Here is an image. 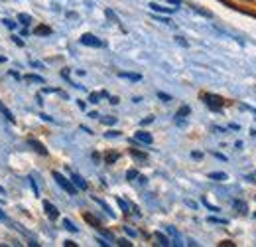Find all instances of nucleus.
Here are the masks:
<instances>
[{"instance_id":"obj_30","label":"nucleus","mask_w":256,"mask_h":247,"mask_svg":"<svg viewBox=\"0 0 256 247\" xmlns=\"http://www.w3.org/2000/svg\"><path fill=\"white\" fill-rule=\"evenodd\" d=\"M152 121H154V117H148V119H144V121H142V125H150Z\"/></svg>"},{"instance_id":"obj_10","label":"nucleus","mask_w":256,"mask_h":247,"mask_svg":"<svg viewBox=\"0 0 256 247\" xmlns=\"http://www.w3.org/2000/svg\"><path fill=\"white\" fill-rule=\"evenodd\" d=\"M154 238L158 240V246H164V247L171 246V242H170V240H168L164 234H160V232H156V234H154Z\"/></svg>"},{"instance_id":"obj_26","label":"nucleus","mask_w":256,"mask_h":247,"mask_svg":"<svg viewBox=\"0 0 256 247\" xmlns=\"http://www.w3.org/2000/svg\"><path fill=\"white\" fill-rule=\"evenodd\" d=\"M85 220H87V222H89V224H93V226H95V228H99V222H97V220H95V218H91V216H85Z\"/></svg>"},{"instance_id":"obj_3","label":"nucleus","mask_w":256,"mask_h":247,"mask_svg":"<svg viewBox=\"0 0 256 247\" xmlns=\"http://www.w3.org/2000/svg\"><path fill=\"white\" fill-rule=\"evenodd\" d=\"M81 44L83 46H91V48H101L103 46V42L97 36H93V34H83L81 36Z\"/></svg>"},{"instance_id":"obj_1","label":"nucleus","mask_w":256,"mask_h":247,"mask_svg":"<svg viewBox=\"0 0 256 247\" xmlns=\"http://www.w3.org/2000/svg\"><path fill=\"white\" fill-rule=\"evenodd\" d=\"M53 178H55V182H57V184H59V186H61V188H63L67 194H71V196H75V194H77V188H75V184H73L71 180H67V178L61 174V172H53Z\"/></svg>"},{"instance_id":"obj_17","label":"nucleus","mask_w":256,"mask_h":247,"mask_svg":"<svg viewBox=\"0 0 256 247\" xmlns=\"http://www.w3.org/2000/svg\"><path fill=\"white\" fill-rule=\"evenodd\" d=\"M63 228H65V230H69L71 234H77V228H75V224H73L71 220H63Z\"/></svg>"},{"instance_id":"obj_31","label":"nucleus","mask_w":256,"mask_h":247,"mask_svg":"<svg viewBox=\"0 0 256 247\" xmlns=\"http://www.w3.org/2000/svg\"><path fill=\"white\" fill-rule=\"evenodd\" d=\"M107 137H121V133H117V131H111V133H107Z\"/></svg>"},{"instance_id":"obj_6","label":"nucleus","mask_w":256,"mask_h":247,"mask_svg":"<svg viewBox=\"0 0 256 247\" xmlns=\"http://www.w3.org/2000/svg\"><path fill=\"white\" fill-rule=\"evenodd\" d=\"M43 210H45L47 218H51V220H57L59 212H57V208H55V206H53L51 202H43Z\"/></svg>"},{"instance_id":"obj_22","label":"nucleus","mask_w":256,"mask_h":247,"mask_svg":"<svg viewBox=\"0 0 256 247\" xmlns=\"http://www.w3.org/2000/svg\"><path fill=\"white\" fill-rule=\"evenodd\" d=\"M99 99H101V93H91L89 95V101L95 105V103H99Z\"/></svg>"},{"instance_id":"obj_4","label":"nucleus","mask_w":256,"mask_h":247,"mask_svg":"<svg viewBox=\"0 0 256 247\" xmlns=\"http://www.w3.org/2000/svg\"><path fill=\"white\" fill-rule=\"evenodd\" d=\"M134 139H136L138 143H144V145H152V143H154V137H152L150 133H144V131H138V133L134 135Z\"/></svg>"},{"instance_id":"obj_27","label":"nucleus","mask_w":256,"mask_h":247,"mask_svg":"<svg viewBox=\"0 0 256 247\" xmlns=\"http://www.w3.org/2000/svg\"><path fill=\"white\" fill-rule=\"evenodd\" d=\"M119 246L121 247H132V244L128 240H119Z\"/></svg>"},{"instance_id":"obj_19","label":"nucleus","mask_w":256,"mask_h":247,"mask_svg":"<svg viewBox=\"0 0 256 247\" xmlns=\"http://www.w3.org/2000/svg\"><path fill=\"white\" fill-rule=\"evenodd\" d=\"M130 154H132V156H134V158H136V160H142V162H144V160H146V158H148V156H146V154H144V152H138V150H134V148H132V150H130Z\"/></svg>"},{"instance_id":"obj_29","label":"nucleus","mask_w":256,"mask_h":247,"mask_svg":"<svg viewBox=\"0 0 256 247\" xmlns=\"http://www.w3.org/2000/svg\"><path fill=\"white\" fill-rule=\"evenodd\" d=\"M12 38H14V42H16V44H18V46H24V42H22V40H20V38H18V36H12Z\"/></svg>"},{"instance_id":"obj_14","label":"nucleus","mask_w":256,"mask_h":247,"mask_svg":"<svg viewBox=\"0 0 256 247\" xmlns=\"http://www.w3.org/2000/svg\"><path fill=\"white\" fill-rule=\"evenodd\" d=\"M209 178L211 180H217V182H223V180H227V174L225 172H211Z\"/></svg>"},{"instance_id":"obj_21","label":"nucleus","mask_w":256,"mask_h":247,"mask_svg":"<svg viewBox=\"0 0 256 247\" xmlns=\"http://www.w3.org/2000/svg\"><path fill=\"white\" fill-rule=\"evenodd\" d=\"M0 113H2V115H4V117H6L8 121H14V117H12V113H10V111H8V109H6V107H4L2 103H0Z\"/></svg>"},{"instance_id":"obj_15","label":"nucleus","mask_w":256,"mask_h":247,"mask_svg":"<svg viewBox=\"0 0 256 247\" xmlns=\"http://www.w3.org/2000/svg\"><path fill=\"white\" fill-rule=\"evenodd\" d=\"M117 202H119V206L123 208V212H125V214H130V212H132V208H130V204H128L127 200H123V198H117Z\"/></svg>"},{"instance_id":"obj_39","label":"nucleus","mask_w":256,"mask_h":247,"mask_svg":"<svg viewBox=\"0 0 256 247\" xmlns=\"http://www.w3.org/2000/svg\"><path fill=\"white\" fill-rule=\"evenodd\" d=\"M0 194H4V188H2V186H0Z\"/></svg>"},{"instance_id":"obj_9","label":"nucleus","mask_w":256,"mask_h":247,"mask_svg":"<svg viewBox=\"0 0 256 247\" xmlns=\"http://www.w3.org/2000/svg\"><path fill=\"white\" fill-rule=\"evenodd\" d=\"M233 208H235L237 212H241V214H247V212H249V206H247V202H243V200H235V202H233Z\"/></svg>"},{"instance_id":"obj_8","label":"nucleus","mask_w":256,"mask_h":247,"mask_svg":"<svg viewBox=\"0 0 256 247\" xmlns=\"http://www.w3.org/2000/svg\"><path fill=\"white\" fill-rule=\"evenodd\" d=\"M150 10H154V12H164V14L175 12V8H166V6H160V4H156V2H150Z\"/></svg>"},{"instance_id":"obj_13","label":"nucleus","mask_w":256,"mask_h":247,"mask_svg":"<svg viewBox=\"0 0 256 247\" xmlns=\"http://www.w3.org/2000/svg\"><path fill=\"white\" fill-rule=\"evenodd\" d=\"M189 111H191L189 107H181V109L177 111V115H175V121H177V123H181V119H185V117L189 115Z\"/></svg>"},{"instance_id":"obj_7","label":"nucleus","mask_w":256,"mask_h":247,"mask_svg":"<svg viewBox=\"0 0 256 247\" xmlns=\"http://www.w3.org/2000/svg\"><path fill=\"white\" fill-rule=\"evenodd\" d=\"M28 145H30V147H32V148H34V150H36L38 154H42V156H45V154H47V148H45V147H43L42 143H38V141L30 139V141H28Z\"/></svg>"},{"instance_id":"obj_18","label":"nucleus","mask_w":256,"mask_h":247,"mask_svg":"<svg viewBox=\"0 0 256 247\" xmlns=\"http://www.w3.org/2000/svg\"><path fill=\"white\" fill-rule=\"evenodd\" d=\"M105 160H107V164H113V162H117V160H119V152H109V154L105 156Z\"/></svg>"},{"instance_id":"obj_33","label":"nucleus","mask_w":256,"mask_h":247,"mask_svg":"<svg viewBox=\"0 0 256 247\" xmlns=\"http://www.w3.org/2000/svg\"><path fill=\"white\" fill-rule=\"evenodd\" d=\"M191 156H193V158H201L203 154H201V152H191Z\"/></svg>"},{"instance_id":"obj_11","label":"nucleus","mask_w":256,"mask_h":247,"mask_svg":"<svg viewBox=\"0 0 256 247\" xmlns=\"http://www.w3.org/2000/svg\"><path fill=\"white\" fill-rule=\"evenodd\" d=\"M24 81L26 83H45V79L43 77H40V75H24Z\"/></svg>"},{"instance_id":"obj_2","label":"nucleus","mask_w":256,"mask_h":247,"mask_svg":"<svg viewBox=\"0 0 256 247\" xmlns=\"http://www.w3.org/2000/svg\"><path fill=\"white\" fill-rule=\"evenodd\" d=\"M201 99H203V101H205V105H207L209 109H213V111H221V109H223V99H221L219 95L205 93V95H201Z\"/></svg>"},{"instance_id":"obj_37","label":"nucleus","mask_w":256,"mask_h":247,"mask_svg":"<svg viewBox=\"0 0 256 247\" xmlns=\"http://www.w3.org/2000/svg\"><path fill=\"white\" fill-rule=\"evenodd\" d=\"M168 2H170V4H175V6H177V4H181V0H168Z\"/></svg>"},{"instance_id":"obj_24","label":"nucleus","mask_w":256,"mask_h":247,"mask_svg":"<svg viewBox=\"0 0 256 247\" xmlns=\"http://www.w3.org/2000/svg\"><path fill=\"white\" fill-rule=\"evenodd\" d=\"M127 178H128V180H134V178H138V172H136V170H128Z\"/></svg>"},{"instance_id":"obj_16","label":"nucleus","mask_w":256,"mask_h":247,"mask_svg":"<svg viewBox=\"0 0 256 247\" xmlns=\"http://www.w3.org/2000/svg\"><path fill=\"white\" fill-rule=\"evenodd\" d=\"M36 34H38V36H49V34H51V28H47V26H38V28H36Z\"/></svg>"},{"instance_id":"obj_5","label":"nucleus","mask_w":256,"mask_h":247,"mask_svg":"<svg viewBox=\"0 0 256 247\" xmlns=\"http://www.w3.org/2000/svg\"><path fill=\"white\" fill-rule=\"evenodd\" d=\"M71 182L75 184L77 190H87V182H85L77 172H71Z\"/></svg>"},{"instance_id":"obj_25","label":"nucleus","mask_w":256,"mask_h":247,"mask_svg":"<svg viewBox=\"0 0 256 247\" xmlns=\"http://www.w3.org/2000/svg\"><path fill=\"white\" fill-rule=\"evenodd\" d=\"M4 24H6L10 30H14V28H16V22H14V20H8V18H6V20H4Z\"/></svg>"},{"instance_id":"obj_34","label":"nucleus","mask_w":256,"mask_h":247,"mask_svg":"<svg viewBox=\"0 0 256 247\" xmlns=\"http://www.w3.org/2000/svg\"><path fill=\"white\" fill-rule=\"evenodd\" d=\"M0 220H4V222H8V218H6V214L0 210Z\"/></svg>"},{"instance_id":"obj_12","label":"nucleus","mask_w":256,"mask_h":247,"mask_svg":"<svg viewBox=\"0 0 256 247\" xmlns=\"http://www.w3.org/2000/svg\"><path fill=\"white\" fill-rule=\"evenodd\" d=\"M119 77H125V79H130V81H140V79H142L140 73H127V71H121Z\"/></svg>"},{"instance_id":"obj_23","label":"nucleus","mask_w":256,"mask_h":247,"mask_svg":"<svg viewBox=\"0 0 256 247\" xmlns=\"http://www.w3.org/2000/svg\"><path fill=\"white\" fill-rule=\"evenodd\" d=\"M103 123H105V125H115V123H117V117H105Z\"/></svg>"},{"instance_id":"obj_32","label":"nucleus","mask_w":256,"mask_h":247,"mask_svg":"<svg viewBox=\"0 0 256 247\" xmlns=\"http://www.w3.org/2000/svg\"><path fill=\"white\" fill-rule=\"evenodd\" d=\"M125 230H127V234H128V236H136V232H134V230H132V228H128V226H127V228H125Z\"/></svg>"},{"instance_id":"obj_20","label":"nucleus","mask_w":256,"mask_h":247,"mask_svg":"<svg viewBox=\"0 0 256 247\" xmlns=\"http://www.w3.org/2000/svg\"><path fill=\"white\" fill-rule=\"evenodd\" d=\"M18 20H20L24 26H28V24L32 22V16H30V14H20V16H18Z\"/></svg>"},{"instance_id":"obj_35","label":"nucleus","mask_w":256,"mask_h":247,"mask_svg":"<svg viewBox=\"0 0 256 247\" xmlns=\"http://www.w3.org/2000/svg\"><path fill=\"white\" fill-rule=\"evenodd\" d=\"M63 246H65V247H75V246H77V244H73V242H65Z\"/></svg>"},{"instance_id":"obj_38","label":"nucleus","mask_w":256,"mask_h":247,"mask_svg":"<svg viewBox=\"0 0 256 247\" xmlns=\"http://www.w3.org/2000/svg\"><path fill=\"white\" fill-rule=\"evenodd\" d=\"M2 61H6V57H2V55H0V63H2Z\"/></svg>"},{"instance_id":"obj_36","label":"nucleus","mask_w":256,"mask_h":247,"mask_svg":"<svg viewBox=\"0 0 256 247\" xmlns=\"http://www.w3.org/2000/svg\"><path fill=\"white\" fill-rule=\"evenodd\" d=\"M97 242H99V246H103V247H107V246H109V244H107V242H103V240H101V238H99V240H97Z\"/></svg>"},{"instance_id":"obj_28","label":"nucleus","mask_w":256,"mask_h":247,"mask_svg":"<svg viewBox=\"0 0 256 247\" xmlns=\"http://www.w3.org/2000/svg\"><path fill=\"white\" fill-rule=\"evenodd\" d=\"M158 97H160L162 101H171V97H170V95H166V93H158Z\"/></svg>"}]
</instances>
